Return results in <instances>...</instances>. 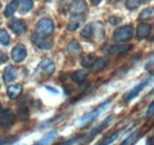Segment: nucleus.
<instances>
[{
	"mask_svg": "<svg viewBox=\"0 0 154 145\" xmlns=\"http://www.w3.org/2000/svg\"><path fill=\"white\" fill-rule=\"evenodd\" d=\"M137 134L140 136V131H134V132H132L131 133V136H128L122 143L120 145H134L135 140H136V137H137Z\"/></svg>",
	"mask_w": 154,
	"mask_h": 145,
	"instance_id": "24",
	"label": "nucleus"
},
{
	"mask_svg": "<svg viewBox=\"0 0 154 145\" xmlns=\"http://www.w3.org/2000/svg\"><path fill=\"white\" fill-rule=\"evenodd\" d=\"M32 42L42 50H50L52 48V45H54L51 39H49L46 36H40V35H37V34H35L32 36Z\"/></svg>",
	"mask_w": 154,
	"mask_h": 145,
	"instance_id": "6",
	"label": "nucleus"
},
{
	"mask_svg": "<svg viewBox=\"0 0 154 145\" xmlns=\"http://www.w3.org/2000/svg\"><path fill=\"white\" fill-rule=\"evenodd\" d=\"M10 40H11V37L8 35V32L6 30L0 29V43L2 45H8L10 44Z\"/></svg>",
	"mask_w": 154,
	"mask_h": 145,
	"instance_id": "27",
	"label": "nucleus"
},
{
	"mask_svg": "<svg viewBox=\"0 0 154 145\" xmlns=\"http://www.w3.org/2000/svg\"><path fill=\"white\" fill-rule=\"evenodd\" d=\"M154 80V72L153 74H151L148 77H146L143 81H141L139 85H136L134 88H132L131 91L128 92L126 95H125V101L126 102H129V101H132L134 98H136L141 92L143 91L148 85H151V82Z\"/></svg>",
	"mask_w": 154,
	"mask_h": 145,
	"instance_id": "2",
	"label": "nucleus"
},
{
	"mask_svg": "<svg viewBox=\"0 0 154 145\" xmlns=\"http://www.w3.org/2000/svg\"><path fill=\"white\" fill-rule=\"evenodd\" d=\"M0 111H1V104H0Z\"/></svg>",
	"mask_w": 154,
	"mask_h": 145,
	"instance_id": "38",
	"label": "nucleus"
},
{
	"mask_svg": "<svg viewBox=\"0 0 154 145\" xmlns=\"http://www.w3.org/2000/svg\"><path fill=\"white\" fill-rule=\"evenodd\" d=\"M23 92V87L20 85H12L7 88V95L10 99H17Z\"/></svg>",
	"mask_w": 154,
	"mask_h": 145,
	"instance_id": "18",
	"label": "nucleus"
},
{
	"mask_svg": "<svg viewBox=\"0 0 154 145\" xmlns=\"http://www.w3.org/2000/svg\"><path fill=\"white\" fill-rule=\"evenodd\" d=\"M94 27H95L94 24H89V25H87V26L82 30L81 36L83 37V38H85V39H90L91 37L95 35V29H94Z\"/></svg>",
	"mask_w": 154,
	"mask_h": 145,
	"instance_id": "23",
	"label": "nucleus"
},
{
	"mask_svg": "<svg viewBox=\"0 0 154 145\" xmlns=\"http://www.w3.org/2000/svg\"><path fill=\"white\" fill-rule=\"evenodd\" d=\"M45 1H50V0H45Z\"/></svg>",
	"mask_w": 154,
	"mask_h": 145,
	"instance_id": "39",
	"label": "nucleus"
},
{
	"mask_svg": "<svg viewBox=\"0 0 154 145\" xmlns=\"http://www.w3.org/2000/svg\"><path fill=\"white\" fill-rule=\"evenodd\" d=\"M139 2H145V1H147V0H137Z\"/></svg>",
	"mask_w": 154,
	"mask_h": 145,
	"instance_id": "37",
	"label": "nucleus"
},
{
	"mask_svg": "<svg viewBox=\"0 0 154 145\" xmlns=\"http://www.w3.org/2000/svg\"><path fill=\"white\" fill-rule=\"evenodd\" d=\"M101 1H102V0H91V4H93V5H98Z\"/></svg>",
	"mask_w": 154,
	"mask_h": 145,
	"instance_id": "36",
	"label": "nucleus"
},
{
	"mask_svg": "<svg viewBox=\"0 0 154 145\" xmlns=\"http://www.w3.org/2000/svg\"><path fill=\"white\" fill-rule=\"evenodd\" d=\"M110 102H112V99H108V100H106L104 102H102L100 106H97L94 111H91V112H89L88 114H85L84 117H82V118L78 120V126L83 127V126H85V125H88L89 123L94 121L96 118H98V115L110 105Z\"/></svg>",
	"mask_w": 154,
	"mask_h": 145,
	"instance_id": "1",
	"label": "nucleus"
},
{
	"mask_svg": "<svg viewBox=\"0 0 154 145\" xmlns=\"http://www.w3.org/2000/svg\"><path fill=\"white\" fill-rule=\"evenodd\" d=\"M139 5H140V2L137 1V0H127L126 1V6H127V8L128 10H136L137 7H139Z\"/></svg>",
	"mask_w": 154,
	"mask_h": 145,
	"instance_id": "28",
	"label": "nucleus"
},
{
	"mask_svg": "<svg viewBox=\"0 0 154 145\" xmlns=\"http://www.w3.org/2000/svg\"><path fill=\"white\" fill-rule=\"evenodd\" d=\"M120 21H121V19L119 18V17H110L109 18V23L112 25H117V24H120Z\"/></svg>",
	"mask_w": 154,
	"mask_h": 145,
	"instance_id": "33",
	"label": "nucleus"
},
{
	"mask_svg": "<svg viewBox=\"0 0 154 145\" xmlns=\"http://www.w3.org/2000/svg\"><path fill=\"white\" fill-rule=\"evenodd\" d=\"M153 11H154L153 8H146V10L141 13V18H146L147 16H151V14L153 13Z\"/></svg>",
	"mask_w": 154,
	"mask_h": 145,
	"instance_id": "31",
	"label": "nucleus"
},
{
	"mask_svg": "<svg viewBox=\"0 0 154 145\" xmlns=\"http://www.w3.org/2000/svg\"><path fill=\"white\" fill-rule=\"evenodd\" d=\"M8 26H10V29H11L16 35H18V36L24 35V34L26 32V30H27V26H26L25 21L21 20V19H13L12 21H10Z\"/></svg>",
	"mask_w": 154,
	"mask_h": 145,
	"instance_id": "9",
	"label": "nucleus"
},
{
	"mask_svg": "<svg viewBox=\"0 0 154 145\" xmlns=\"http://www.w3.org/2000/svg\"><path fill=\"white\" fill-rule=\"evenodd\" d=\"M66 50H68V54L70 55V56H72V57H76L78 55L82 53V48H81V45H79V43L77 42V40H71L69 44H68V48H66Z\"/></svg>",
	"mask_w": 154,
	"mask_h": 145,
	"instance_id": "15",
	"label": "nucleus"
},
{
	"mask_svg": "<svg viewBox=\"0 0 154 145\" xmlns=\"http://www.w3.org/2000/svg\"><path fill=\"white\" fill-rule=\"evenodd\" d=\"M46 89H48V91H50V92H52V93H55V94H57V93H58V91H57V89H55V88H50V87H46Z\"/></svg>",
	"mask_w": 154,
	"mask_h": 145,
	"instance_id": "35",
	"label": "nucleus"
},
{
	"mask_svg": "<svg viewBox=\"0 0 154 145\" xmlns=\"http://www.w3.org/2000/svg\"><path fill=\"white\" fill-rule=\"evenodd\" d=\"M87 10H88V5L84 0H74L69 6V11L74 16H82L83 13L87 12Z\"/></svg>",
	"mask_w": 154,
	"mask_h": 145,
	"instance_id": "5",
	"label": "nucleus"
},
{
	"mask_svg": "<svg viewBox=\"0 0 154 145\" xmlns=\"http://www.w3.org/2000/svg\"><path fill=\"white\" fill-rule=\"evenodd\" d=\"M151 31H152L151 25H148L146 23H141V24L137 25L136 36H137L139 39H143V38H147V37L151 35Z\"/></svg>",
	"mask_w": 154,
	"mask_h": 145,
	"instance_id": "13",
	"label": "nucleus"
},
{
	"mask_svg": "<svg viewBox=\"0 0 154 145\" xmlns=\"http://www.w3.org/2000/svg\"><path fill=\"white\" fill-rule=\"evenodd\" d=\"M18 115H19L21 119L29 118V109L26 108V107H20V108L18 109Z\"/></svg>",
	"mask_w": 154,
	"mask_h": 145,
	"instance_id": "29",
	"label": "nucleus"
},
{
	"mask_svg": "<svg viewBox=\"0 0 154 145\" xmlns=\"http://www.w3.org/2000/svg\"><path fill=\"white\" fill-rule=\"evenodd\" d=\"M95 61H96L95 55L89 54V55H87V56H84V57L82 58L81 64H82V67H84V68H91V67H93V64L95 63Z\"/></svg>",
	"mask_w": 154,
	"mask_h": 145,
	"instance_id": "21",
	"label": "nucleus"
},
{
	"mask_svg": "<svg viewBox=\"0 0 154 145\" xmlns=\"http://www.w3.org/2000/svg\"><path fill=\"white\" fill-rule=\"evenodd\" d=\"M120 134H121V132H114V133H112V134L107 136L106 138H103V139H102V140H101L97 145H110V144H113L116 139L120 137Z\"/></svg>",
	"mask_w": 154,
	"mask_h": 145,
	"instance_id": "22",
	"label": "nucleus"
},
{
	"mask_svg": "<svg viewBox=\"0 0 154 145\" xmlns=\"http://www.w3.org/2000/svg\"><path fill=\"white\" fill-rule=\"evenodd\" d=\"M134 35V30L132 25H125L119 29H116L114 32V39L119 43H123L127 40H131Z\"/></svg>",
	"mask_w": 154,
	"mask_h": 145,
	"instance_id": "3",
	"label": "nucleus"
},
{
	"mask_svg": "<svg viewBox=\"0 0 154 145\" xmlns=\"http://www.w3.org/2000/svg\"><path fill=\"white\" fill-rule=\"evenodd\" d=\"M83 23H84V18L83 17L75 16V17H72V18L69 20L66 27H68L69 31H76V30H78L83 25Z\"/></svg>",
	"mask_w": 154,
	"mask_h": 145,
	"instance_id": "14",
	"label": "nucleus"
},
{
	"mask_svg": "<svg viewBox=\"0 0 154 145\" xmlns=\"http://www.w3.org/2000/svg\"><path fill=\"white\" fill-rule=\"evenodd\" d=\"M26 56H27V50H26L25 45H23V44L16 45V47L12 49V51H11V57H12V60H13L16 63L23 62V61L26 58Z\"/></svg>",
	"mask_w": 154,
	"mask_h": 145,
	"instance_id": "7",
	"label": "nucleus"
},
{
	"mask_svg": "<svg viewBox=\"0 0 154 145\" xmlns=\"http://www.w3.org/2000/svg\"><path fill=\"white\" fill-rule=\"evenodd\" d=\"M87 77H88V72L85 70H76L71 75V80L76 83H83L87 80Z\"/></svg>",
	"mask_w": 154,
	"mask_h": 145,
	"instance_id": "19",
	"label": "nucleus"
},
{
	"mask_svg": "<svg viewBox=\"0 0 154 145\" xmlns=\"http://www.w3.org/2000/svg\"><path fill=\"white\" fill-rule=\"evenodd\" d=\"M54 30H55L54 21L49 18L40 19L36 25V34L40 36H49L54 32Z\"/></svg>",
	"mask_w": 154,
	"mask_h": 145,
	"instance_id": "4",
	"label": "nucleus"
},
{
	"mask_svg": "<svg viewBox=\"0 0 154 145\" xmlns=\"http://www.w3.org/2000/svg\"><path fill=\"white\" fill-rule=\"evenodd\" d=\"M17 76H18V70H17V68L13 67V66H8V67L5 69V72H4L2 79H4V81H5L6 83H10V82H13V81L17 79Z\"/></svg>",
	"mask_w": 154,
	"mask_h": 145,
	"instance_id": "12",
	"label": "nucleus"
},
{
	"mask_svg": "<svg viewBox=\"0 0 154 145\" xmlns=\"http://www.w3.org/2000/svg\"><path fill=\"white\" fill-rule=\"evenodd\" d=\"M7 60H8L7 55L5 54V53H2V51H0V64L6 63V62H7Z\"/></svg>",
	"mask_w": 154,
	"mask_h": 145,
	"instance_id": "32",
	"label": "nucleus"
},
{
	"mask_svg": "<svg viewBox=\"0 0 154 145\" xmlns=\"http://www.w3.org/2000/svg\"><path fill=\"white\" fill-rule=\"evenodd\" d=\"M16 121V115L10 109H6L4 112L0 113V125L4 127H8L12 126Z\"/></svg>",
	"mask_w": 154,
	"mask_h": 145,
	"instance_id": "8",
	"label": "nucleus"
},
{
	"mask_svg": "<svg viewBox=\"0 0 154 145\" xmlns=\"http://www.w3.org/2000/svg\"><path fill=\"white\" fill-rule=\"evenodd\" d=\"M55 70H56V67H55L54 62H51L50 60H44V61H42V62L39 63L38 69H37V72H42L44 75H48V76L52 75V74L55 72Z\"/></svg>",
	"mask_w": 154,
	"mask_h": 145,
	"instance_id": "10",
	"label": "nucleus"
},
{
	"mask_svg": "<svg viewBox=\"0 0 154 145\" xmlns=\"http://www.w3.org/2000/svg\"><path fill=\"white\" fill-rule=\"evenodd\" d=\"M152 66H154V56H152L151 57V60L146 63V69H148V68H151Z\"/></svg>",
	"mask_w": 154,
	"mask_h": 145,
	"instance_id": "34",
	"label": "nucleus"
},
{
	"mask_svg": "<svg viewBox=\"0 0 154 145\" xmlns=\"http://www.w3.org/2000/svg\"><path fill=\"white\" fill-rule=\"evenodd\" d=\"M32 6H33L32 0H23L21 4H20V12H21L23 14L27 13V12L32 8Z\"/></svg>",
	"mask_w": 154,
	"mask_h": 145,
	"instance_id": "25",
	"label": "nucleus"
},
{
	"mask_svg": "<svg viewBox=\"0 0 154 145\" xmlns=\"http://www.w3.org/2000/svg\"><path fill=\"white\" fill-rule=\"evenodd\" d=\"M18 5H19V0H12L5 8V16L6 17H11L14 14V12L17 11L18 8Z\"/></svg>",
	"mask_w": 154,
	"mask_h": 145,
	"instance_id": "20",
	"label": "nucleus"
},
{
	"mask_svg": "<svg viewBox=\"0 0 154 145\" xmlns=\"http://www.w3.org/2000/svg\"><path fill=\"white\" fill-rule=\"evenodd\" d=\"M152 115H154V100L151 102V105L146 111V117H152Z\"/></svg>",
	"mask_w": 154,
	"mask_h": 145,
	"instance_id": "30",
	"label": "nucleus"
},
{
	"mask_svg": "<svg viewBox=\"0 0 154 145\" xmlns=\"http://www.w3.org/2000/svg\"><path fill=\"white\" fill-rule=\"evenodd\" d=\"M131 48L132 47L128 45V44H116V45H113V47L109 48L108 54L110 56H120V55H123L127 51H129Z\"/></svg>",
	"mask_w": 154,
	"mask_h": 145,
	"instance_id": "11",
	"label": "nucleus"
},
{
	"mask_svg": "<svg viewBox=\"0 0 154 145\" xmlns=\"http://www.w3.org/2000/svg\"><path fill=\"white\" fill-rule=\"evenodd\" d=\"M19 139V137L16 136H5V137H0V145H8L12 143H16Z\"/></svg>",
	"mask_w": 154,
	"mask_h": 145,
	"instance_id": "26",
	"label": "nucleus"
},
{
	"mask_svg": "<svg viewBox=\"0 0 154 145\" xmlns=\"http://www.w3.org/2000/svg\"><path fill=\"white\" fill-rule=\"evenodd\" d=\"M57 131L56 130H54V131H50L49 133H46L40 140H39L38 143H36V144L33 145H49L51 144L56 138H57Z\"/></svg>",
	"mask_w": 154,
	"mask_h": 145,
	"instance_id": "16",
	"label": "nucleus"
},
{
	"mask_svg": "<svg viewBox=\"0 0 154 145\" xmlns=\"http://www.w3.org/2000/svg\"><path fill=\"white\" fill-rule=\"evenodd\" d=\"M108 63H109V58L108 57H100V58H96V61L93 64L91 69H93V72H97L100 70H102V69H104L108 66Z\"/></svg>",
	"mask_w": 154,
	"mask_h": 145,
	"instance_id": "17",
	"label": "nucleus"
}]
</instances>
